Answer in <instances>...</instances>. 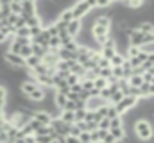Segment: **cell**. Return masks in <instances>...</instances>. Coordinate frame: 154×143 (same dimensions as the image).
<instances>
[{"mask_svg":"<svg viewBox=\"0 0 154 143\" xmlns=\"http://www.w3.org/2000/svg\"><path fill=\"white\" fill-rule=\"evenodd\" d=\"M31 50H32V56H34V57H38L39 61L48 54V50H47V48H41V47H38V45H34V43H31Z\"/></svg>","mask_w":154,"mask_h":143,"instance_id":"obj_11","label":"cell"},{"mask_svg":"<svg viewBox=\"0 0 154 143\" xmlns=\"http://www.w3.org/2000/svg\"><path fill=\"white\" fill-rule=\"evenodd\" d=\"M65 143H81V141H79V138H74V136H66V138H65Z\"/></svg>","mask_w":154,"mask_h":143,"instance_id":"obj_37","label":"cell"},{"mask_svg":"<svg viewBox=\"0 0 154 143\" xmlns=\"http://www.w3.org/2000/svg\"><path fill=\"white\" fill-rule=\"evenodd\" d=\"M50 127H52V129H54L59 136H65V138H66V136L70 134V127H72V125L65 123L61 118H54V120L50 122Z\"/></svg>","mask_w":154,"mask_h":143,"instance_id":"obj_5","label":"cell"},{"mask_svg":"<svg viewBox=\"0 0 154 143\" xmlns=\"http://www.w3.org/2000/svg\"><path fill=\"white\" fill-rule=\"evenodd\" d=\"M41 31H43V27H31V29H29V36H31V38H36Z\"/></svg>","mask_w":154,"mask_h":143,"instance_id":"obj_29","label":"cell"},{"mask_svg":"<svg viewBox=\"0 0 154 143\" xmlns=\"http://www.w3.org/2000/svg\"><path fill=\"white\" fill-rule=\"evenodd\" d=\"M79 141L81 143H91L90 141V132H81L79 134Z\"/></svg>","mask_w":154,"mask_h":143,"instance_id":"obj_30","label":"cell"},{"mask_svg":"<svg viewBox=\"0 0 154 143\" xmlns=\"http://www.w3.org/2000/svg\"><path fill=\"white\" fill-rule=\"evenodd\" d=\"M99 52H100V56H102L104 59H108V61H109V59L116 54V48H115V47H100V50H99Z\"/></svg>","mask_w":154,"mask_h":143,"instance_id":"obj_12","label":"cell"},{"mask_svg":"<svg viewBox=\"0 0 154 143\" xmlns=\"http://www.w3.org/2000/svg\"><path fill=\"white\" fill-rule=\"evenodd\" d=\"M4 61H5L9 66H13V68H25V61H23L18 54H13V52H9V50L4 52Z\"/></svg>","mask_w":154,"mask_h":143,"instance_id":"obj_4","label":"cell"},{"mask_svg":"<svg viewBox=\"0 0 154 143\" xmlns=\"http://www.w3.org/2000/svg\"><path fill=\"white\" fill-rule=\"evenodd\" d=\"M36 14V2H32V0H23L22 2V13H20V16L22 18H31V16H34Z\"/></svg>","mask_w":154,"mask_h":143,"instance_id":"obj_6","label":"cell"},{"mask_svg":"<svg viewBox=\"0 0 154 143\" xmlns=\"http://www.w3.org/2000/svg\"><path fill=\"white\" fill-rule=\"evenodd\" d=\"M138 106V99H134V97H124L118 104L115 106V111L118 116H122L124 113H127V111H131V109H134V107Z\"/></svg>","mask_w":154,"mask_h":143,"instance_id":"obj_3","label":"cell"},{"mask_svg":"<svg viewBox=\"0 0 154 143\" xmlns=\"http://www.w3.org/2000/svg\"><path fill=\"white\" fill-rule=\"evenodd\" d=\"M118 114H116L115 111V106H109L108 104V111H106V118H109V120H113V118H116Z\"/></svg>","mask_w":154,"mask_h":143,"instance_id":"obj_25","label":"cell"},{"mask_svg":"<svg viewBox=\"0 0 154 143\" xmlns=\"http://www.w3.org/2000/svg\"><path fill=\"white\" fill-rule=\"evenodd\" d=\"M54 104H56V107H57L59 111H63V107H65V104H66V97L56 91V95H54Z\"/></svg>","mask_w":154,"mask_h":143,"instance_id":"obj_15","label":"cell"},{"mask_svg":"<svg viewBox=\"0 0 154 143\" xmlns=\"http://www.w3.org/2000/svg\"><path fill=\"white\" fill-rule=\"evenodd\" d=\"M104 88H108V81H106V79H102V77H97V79L93 81V90H97V91L100 93Z\"/></svg>","mask_w":154,"mask_h":143,"instance_id":"obj_17","label":"cell"},{"mask_svg":"<svg viewBox=\"0 0 154 143\" xmlns=\"http://www.w3.org/2000/svg\"><path fill=\"white\" fill-rule=\"evenodd\" d=\"M5 143H16V140H7Z\"/></svg>","mask_w":154,"mask_h":143,"instance_id":"obj_39","label":"cell"},{"mask_svg":"<svg viewBox=\"0 0 154 143\" xmlns=\"http://www.w3.org/2000/svg\"><path fill=\"white\" fill-rule=\"evenodd\" d=\"M66 100H70V102H77L79 97H77L75 93H68V95H66Z\"/></svg>","mask_w":154,"mask_h":143,"instance_id":"obj_36","label":"cell"},{"mask_svg":"<svg viewBox=\"0 0 154 143\" xmlns=\"http://www.w3.org/2000/svg\"><path fill=\"white\" fill-rule=\"evenodd\" d=\"M77 82H79V77L74 75V73H70V75L66 77V84H68V86H74V84H77Z\"/></svg>","mask_w":154,"mask_h":143,"instance_id":"obj_28","label":"cell"},{"mask_svg":"<svg viewBox=\"0 0 154 143\" xmlns=\"http://www.w3.org/2000/svg\"><path fill=\"white\" fill-rule=\"evenodd\" d=\"M84 116H86V109H77L75 113H74L75 123H77V122H82V120H84Z\"/></svg>","mask_w":154,"mask_h":143,"instance_id":"obj_23","label":"cell"},{"mask_svg":"<svg viewBox=\"0 0 154 143\" xmlns=\"http://www.w3.org/2000/svg\"><path fill=\"white\" fill-rule=\"evenodd\" d=\"M9 11H11V14L20 16V13H22V2H9Z\"/></svg>","mask_w":154,"mask_h":143,"instance_id":"obj_19","label":"cell"},{"mask_svg":"<svg viewBox=\"0 0 154 143\" xmlns=\"http://www.w3.org/2000/svg\"><path fill=\"white\" fill-rule=\"evenodd\" d=\"M108 132H109V134L116 140V143L122 141V140L125 138V131H124V129H111V131H108Z\"/></svg>","mask_w":154,"mask_h":143,"instance_id":"obj_18","label":"cell"},{"mask_svg":"<svg viewBox=\"0 0 154 143\" xmlns=\"http://www.w3.org/2000/svg\"><path fill=\"white\" fill-rule=\"evenodd\" d=\"M34 141L36 143H52V140L48 136H34Z\"/></svg>","mask_w":154,"mask_h":143,"instance_id":"obj_31","label":"cell"},{"mask_svg":"<svg viewBox=\"0 0 154 143\" xmlns=\"http://www.w3.org/2000/svg\"><path fill=\"white\" fill-rule=\"evenodd\" d=\"M14 38H25V39H31V36H29V29H27V27L16 29V32H14Z\"/></svg>","mask_w":154,"mask_h":143,"instance_id":"obj_21","label":"cell"},{"mask_svg":"<svg viewBox=\"0 0 154 143\" xmlns=\"http://www.w3.org/2000/svg\"><path fill=\"white\" fill-rule=\"evenodd\" d=\"M133 132L136 134V138L142 143L151 141L154 138V125L147 120V118H140V120L133 125Z\"/></svg>","mask_w":154,"mask_h":143,"instance_id":"obj_1","label":"cell"},{"mask_svg":"<svg viewBox=\"0 0 154 143\" xmlns=\"http://www.w3.org/2000/svg\"><path fill=\"white\" fill-rule=\"evenodd\" d=\"M102 141H104V143H116V140L111 136V134H109V132H108V134L104 136V140H102Z\"/></svg>","mask_w":154,"mask_h":143,"instance_id":"obj_35","label":"cell"},{"mask_svg":"<svg viewBox=\"0 0 154 143\" xmlns=\"http://www.w3.org/2000/svg\"><path fill=\"white\" fill-rule=\"evenodd\" d=\"M82 91V88H81V84L77 82V84H74V86H70V93H75V95H79Z\"/></svg>","mask_w":154,"mask_h":143,"instance_id":"obj_33","label":"cell"},{"mask_svg":"<svg viewBox=\"0 0 154 143\" xmlns=\"http://www.w3.org/2000/svg\"><path fill=\"white\" fill-rule=\"evenodd\" d=\"M79 134H81V131L77 129L75 125H72V127H70V134H68V136H74V138H79Z\"/></svg>","mask_w":154,"mask_h":143,"instance_id":"obj_34","label":"cell"},{"mask_svg":"<svg viewBox=\"0 0 154 143\" xmlns=\"http://www.w3.org/2000/svg\"><path fill=\"white\" fill-rule=\"evenodd\" d=\"M25 27H27V29H31V27H43V25H41V20L38 18V14L27 18V20H25Z\"/></svg>","mask_w":154,"mask_h":143,"instance_id":"obj_16","label":"cell"},{"mask_svg":"<svg viewBox=\"0 0 154 143\" xmlns=\"http://www.w3.org/2000/svg\"><path fill=\"white\" fill-rule=\"evenodd\" d=\"M113 4L109 0H95V7H100V9H106V7H111Z\"/></svg>","mask_w":154,"mask_h":143,"instance_id":"obj_24","label":"cell"},{"mask_svg":"<svg viewBox=\"0 0 154 143\" xmlns=\"http://www.w3.org/2000/svg\"><path fill=\"white\" fill-rule=\"evenodd\" d=\"M59 118H61L65 123H68V125H74V123H75L74 113H70V111H61V113H59Z\"/></svg>","mask_w":154,"mask_h":143,"instance_id":"obj_13","label":"cell"},{"mask_svg":"<svg viewBox=\"0 0 154 143\" xmlns=\"http://www.w3.org/2000/svg\"><path fill=\"white\" fill-rule=\"evenodd\" d=\"M99 143H104V141H99Z\"/></svg>","mask_w":154,"mask_h":143,"instance_id":"obj_40","label":"cell"},{"mask_svg":"<svg viewBox=\"0 0 154 143\" xmlns=\"http://www.w3.org/2000/svg\"><path fill=\"white\" fill-rule=\"evenodd\" d=\"M104 106H108V102L102 100L100 97H90L86 100V111H97V109H100Z\"/></svg>","mask_w":154,"mask_h":143,"instance_id":"obj_7","label":"cell"},{"mask_svg":"<svg viewBox=\"0 0 154 143\" xmlns=\"http://www.w3.org/2000/svg\"><path fill=\"white\" fill-rule=\"evenodd\" d=\"M57 61H59V59H57V56H56V54H50V52H48V54H47V56L41 59V63H43L47 68H54Z\"/></svg>","mask_w":154,"mask_h":143,"instance_id":"obj_10","label":"cell"},{"mask_svg":"<svg viewBox=\"0 0 154 143\" xmlns=\"http://www.w3.org/2000/svg\"><path fill=\"white\" fill-rule=\"evenodd\" d=\"M97 125H99V129H102V131H109V118H102Z\"/></svg>","mask_w":154,"mask_h":143,"instance_id":"obj_27","label":"cell"},{"mask_svg":"<svg viewBox=\"0 0 154 143\" xmlns=\"http://www.w3.org/2000/svg\"><path fill=\"white\" fill-rule=\"evenodd\" d=\"M7 141V134H5V131H0V143H5Z\"/></svg>","mask_w":154,"mask_h":143,"instance_id":"obj_38","label":"cell"},{"mask_svg":"<svg viewBox=\"0 0 154 143\" xmlns=\"http://www.w3.org/2000/svg\"><path fill=\"white\" fill-rule=\"evenodd\" d=\"M72 16L74 20H82L91 9H95V0H82V2H75L72 7Z\"/></svg>","mask_w":154,"mask_h":143,"instance_id":"obj_2","label":"cell"},{"mask_svg":"<svg viewBox=\"0 0 154 143\" xmlns=\"http://www.w3.org/2000/svg\"><path fill=\"white\" fill-rule=\"evenodd\" d=\"M63 111L75 113V111H77V104H75V102H70V100H66V104H65V107H63Z\"/></svg>","mask_w":154,"mask_h":143,"instance_id":"obj_26","label":"cell"},{"mask_svg":"<svg viewBox=\"0 0 154 143\" xmlns=\"http://www.w3.org/2000/svg\"><path fill=\"white\" fill-rule=\"evenodd\" d=\"M111 129H124V125H122V118L120 116H116L113 120H109V131Z\"/></svg>","mask_w":154,"mask_h":143,"instance_id":"obj_20","label":"cell"},{"mask_svg":"<svg viewBox=\"0 0 154 143\" xmlns=\"http://www.w3.org/2000/svg\"><path fill=\"white\" fill-rule=\"evenodd\" d=\"M81 29H82L81 20H72V22L66 25V32H68V36H70L72 39H75V38H77V34L81 32Z\"/></svg>","mask_w":154,"mask_h":143,"instance_id":"obj_9","label":"cell"},{"mask_svg":"<svg viewBox=\"0 0 154 143\" xmlns=\"http://www.w3.org/2000/svg\"><path fill=\"white\" fill-rule=\"evenodd\" d=\"M18 56H20L22 59H27V57H31V56H32L31 45H29V47H22V48H20V54H18Z\"/></svg>","mask_w":154,"mask_h":143,"instance_id":"obj_22","label":"cell"},{"mask_svg":"<svg viewBox=\"0 0 154 143\" xmlns=\"http://www.w3.org/2000/svg\"><path fill=\"white\" fill-rule=\"evenodd\" d=\"M124 61H125V56L116 52L115 56L109 59V65H111V68H115V66H122V65H124Z\"/></svg>","mask_w":154,"mask_h":143,"instance_id":"obj_14","label":"cell"},{"mask_svg":"<svg viewBox=\"0 0 154 143\" xmlns=\"http://www.w3.org/2000/svg\"><path fill=\"white\" fill-rule=\"evenodd\" d=\"M31 118H32V120H36L39 125H50V122H52L50 114H48V113H45V111H32Z\"/></svg>","mask_w":154,"mask_h":143,"instance_id":"obj_8","label":"cell"},{"mask_svg":"<svg viewBox=\"0 0 154 143\" xmlns=\"http://www.w3.org/2000/svg\"><path fill=\"white\" fill-rule=\"evenodd\" d=\"M22 27H25V18H22V16H18V20H16V23H14V29H22Z\"/></svg>","mask_w":154,"mask_h":143,"instance_id":"obj_32","label":"cell"}]
</instances>
